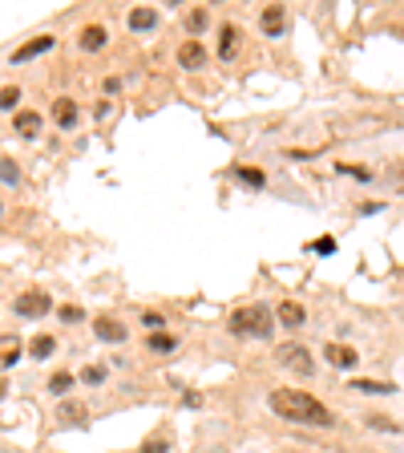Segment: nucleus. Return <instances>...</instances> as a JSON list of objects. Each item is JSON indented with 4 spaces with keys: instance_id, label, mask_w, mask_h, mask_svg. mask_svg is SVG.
<instances>
[{
    "instance_id": "nucleus-20",
    "label": "nucleus",
    "mask_w": 404,
    "mask_h": 453,
    "mask_svg": "<svg viewBox=\"0 0 404 453\" xmlns=\"http://www.w3.org/2000/svg\"><path fill=\"white\" fill-rule=\"evenodd\" d=\"M235 178H239L243 187H255V190L267 187V175L263 170H255V166H235Z\"/></svg>"
},
{
    "instance_id": "nucleus-22",
    "label": "nucleus",
    "mask_w": 404,
    "mask_h": 453,
    "mask_svg": "<svg viewBox=\"0 0 404 453\" xmlns=\"http://www.w3.org/2000/svg\"><path fill=\"white\" fill-rule=\"evenodd\" d=\"M73 385H77V377H73V373H65V368H61V373H53V377H49V392H57L61 401H65V392L73 389Z\"/></svg>"
},
{
    "instance_id": "nucleus-4",
    "label": "nucleus",
    "mask_w": 404,
    "mask_h": 453,
    "mask_svg": "<svg viewBox=\"0 0 404 453\" xmlns=\"http://www.w3.org/2000/svg\"><path fill=\"white\" fill-rule=\"evenodd\" d=\"M57 421L69 429H85L89 425V405L77 401V397H65L61 405H57Z\"/></svg>"
},
{
    "instance_id": "nucleus-26",
    "label": "nucleus",
    "mask_w": 404,
    "mask_h": 453,
    "mask_svg": "<svg viewBox=\"0 0 404 453\" xmlns=\"http://www.w3.org/2000/svg\"><path fill=\"white\" fill-rule=\"evenodd\" d=\"M16 101H21V89H16V85L0 89V110H16Z\"/></svg>"
},
{
    "instance_id": "nucleus-25",
    "label": "nucleus",
    "mask_w": 404,
    "mask_h": 453,
    "mask_svg": "<svg viewBox=\"0 0 404 453\" xmlns=\"http://www.w3.org/2000/svg\"><path fill=\"white\" fill-rule=\"evenodd\" d=\"M186 28L194 33V41H198V33L206 28V9H194V13H186Z\"/></svg>"
},
{
    "instance_id": "nucleus-9",
    "label": "nucleus",
    "mask_w": 404,
    "mask_h": 453,
    "mask_svg": "<svg viewBox=\"0 0 404 453\" xmlns=\"http://www.w3.org/2000/svg\"><path fill=\"white\" fill-rule=\"evenodd\" d=\"M178 65H182V69H202V65H206V49H202V41H182V45H178Z\"/></svg>"
},
{
    "instance_id": "nucleus-15",
    "label": "nucleus",
    "mask_w": 404,
    "mask_h": 453,
    "mask_svg": "<svg viewBox=\"0 0 404 453\" xmlns=\"http://www.w3.org/2000/svg\"><path fill=\"white\" fill-rule=\"evenodd\" d=\"M105 41H110V33H105V25H85L81 28V49L85 53H97V49H105Z\"/></svg>"
},
{
    "instance_id": "nucleus-14",
    "label": "nucleus",
    "mask_w": 404,
    "mask_h": 453,
    "mask_svg": "<svg viewBox=\"0 0 404 453\" xmlns=\"http://www.w3.org/2000/svg\"><path fill=\"white\" fill-rule=\"evenodd\" d=\"M13 130L21 134V138H37V134H41V113L37 110H16Z\"/></svg>"
},
{
    "instance_id": "nucleus-18",
    "label": "nucleus",
    "mask_w": 404,
    "mask_h": 453,
    "mask_svg": "<svg viewBox=\"0 0 404 453\" xmlns=\"http://www.w3.org/2000/svg\"><path fill=\"white\" fill-rule=\"evenodd\" d=\"M352 392H368V397H392L396 385H384V380H352Z\"/></svg>"
},
{
    "instance_id": "nucleus-5",
    "label": "nucleus",
    "mask_w": 404,
    "mask_h": 453,
    "mask_svg": "<svg viewBox=\"0 0 404 453\" xmlns=\"http://www.w3.org/2000/svg\"><path fill=\"white\" fill-rule=\"evenodd\" d=\"M93 336L105 340V344H126L129 328L122 324V320H114V316H97V320H93Z\"/></svg>"
},
{
    "instance_id": "nucleus-27",
    "label": "nucleus",
    "mask_w": 404,
    "mask_h": 453,
    "mask_svg": "<svg viewBox=\"0 0 404 453\" xmlns=\"http://www.w3.org/2000/svg\"><path fill=\"white\" fill-rule=\"evenodd\" d=\"M81 380H85V385H101V380H105V365H85L81 368Z\"/></svg>"
},
{
    "instance_id": "nucleus-3",
    "label": "nucleus",
    "mask_w": 404,
    "mask_h": 453,
    "mask_svg": "<svg viewBox=\"0 0 404 453\" xmlns=\"http://www.w3.org/2000/svg\"><path fill=\"white\" fill-rule=\"evenodd\" d=\"M275 365L279 368H291V373H299V377H312L316 373V360H312V353L303 348V344H279L275 348Z\"/></svg>"
},
{
    "instance_id": "nucleus-24",
    "label": "nucleus",
    "mask_w": 404,
    "mask_h": 453,
    "mask_svg": "<svg viewBox=\"0 0 404 453\" xmlns=\"http://www.w3.org/2000/svg\"><path fill=\"white\" fill-rule=\"evenodd\" d=\"M368 429H376V433H404V425H396L392 417H368Z\"/></svg>"
},
{
    "instance_id": "nucleus-11",
    "label": "nucleus",
    "mask_w": 404,
    "mask_h": 453,
    "mask_svg": "<svg viewBox=\"0 0 404 453\" xmlns=\"http://www.w3.org/2000/svg\"><path fill=\"white\" fill-rule=\"evenodd\" d=\"M243 33H239V25H223L218 28V57H223V61H235V57H239V45H243Z\"/></svg>"
},
{
    "instance_id": "nucleus-16",
    "label": "nucleus",
    "mask_w": 404,
    "mask_h": 453,
    "mask_svg": "<svg viewBox=\"0 0 404 453\" xmlns=\"http://www.w3.org/2000/svg\"><path fill=\"white\" fill-rule=\"evenodd\" d=\"M275 316H279V324H283V328H299L303 320H307L303 303H295V300H283V303L275 308Z\"/></svg>"
},
{
    "instance_id": "nucleus-7",
    "label": "nucleus",
    "mask_w": 404,
    "mask_h": 453,
    "mask_svg": "<svg viewBox=\"0 0 404 453\" xmlns=\"http://www.w3.org/2000/svg\"><path fill=\"white\" fill-rule=\"evenodd\" d=\"M324 360H328L331 368H344V373H348V368L360 365V353L348 348V344H324Z\"/></svg>"
},
{
    "instance_id": "nucleus-13",
    "label": "nucleus",
    "mask_w": 404,
    "mask_h": 453,
    "mask_svg": "<svg viewBox=\"0 0 404 453\" xmlns=\"http://www.w3.org/2000/svg\"><path fill=\"white\" fill-rule=\"evenodd\" d=\"M53 45H57V41H53V37H37V41H25V45H21V49L13 53V65H25V61H33V57H41V53H49Z\"/></svg>"
},
{
    "instance_id": "nucleus-33",
    "label": "nucleus",
    "mask_w": 404,
    "mask_h": 453,
    "mask_svg": "<svg viewBox=\"0 0 404 453\" xmlns=\"http://www.w3.org/2000/svg\"><path fill=\"white\" fill-rule=\"evenodd\" d=\"M0 214H4V202H0Z\"/></svg>"
},
{
    "instance_id": "nucleus-28",
    "label": "nucleus",
    "mask_w": 404,
    "mask_h": 453,
    "mask_svg": "<svg viewBox=\"0 0 404 453\" xmlns=\"http://www.w3.org/2000/svg\"><path fill=\"white\" fill-rule=\"evenodd\" d=\"M57 316H61V324H81V320H85V312H81L77 303H69V308H57Z\"/></svg>"
},
{
    "instance_id": "nucleus-6",
    "label": "nucleus",
    "mask_w": 404,
    "mask_h": 453,
    "mask_svg": "<svg viewBox=\"0 0 404 453\" xmlns=\"http://www.w3.org/2000/svg\"><path fill=\"white\" fill-rule=\"evenodd\" d=\"M13 308H16V316H33V320H37V316H45L53 308V300L45 291H25V296H16Z\"/></svg>"
},
{
    "instance_id": "nucleus-30",
    "label": "nucleus",
    "mask_w": 404,
    "mask_h": 453,
    "mask_svg": "<svg viewBox=\"0 0 404 453\" xmlns=\"http://www.w3.org/2000/svg\"><path fill=\"white\" fill-rule=\"evenodd\" d=\"M340 175H356L360 182H372V170H364V166H352V162H340Z\"/></svg>"
},
{
    "instance_id": "nucleus-32",
    "label": "nucleus",
    "mask_w": 404,
    "mask_h": 453,
    "mask_svg": "<svg viewBox=\"0 0 404 453\" xmlns=\"http://www.w3.org/2000/svg\"><path fill=\"white\" fill-rule=\"evenodd\" d=\"M142 324H146V328H154V332H158V328H166V320H162V316H158V312H142Z\"/></svg>"
},
{
    "instance_id": "nucleus-29",
    "label": "nucleus",
    "mask_w": 404,
    "mask_h": 453,
    "mask_svg": "<svg viewBox=\"0 0 404 453\" xmlns=\"http://www.w3.org/2000/svg\"><path fill=\"white\" fill-rule=\"evenodd\" d=\"M0 178H4L9 187H13V182H21V175H16V162H13V158H4V162H0Z\"/></svg>"
},
{
    "instance_id": "nucleus-17",
    "label": "nucleus",
    "mask_w": 404,
    "mask_h": 453,
    "mask_svg": "<svg viewBox=\"0 0 404 453\" xmlns=\"http://www.w3.org/2000/svg\"><path fill=\"white\" fill-rule=\"evenodd\" d=\"M16 360H21V336L4 332V336H0V368H13Z\"/></svg>"
},
{
    "instance_id": "nucleus-31",
    "label": "nucleus",
    "mask_w": 404,
    "mask_h": 453,
    "mask_svg": "<svg viewBox=\"0 0 404 453\" xmlns=\"http://www.w3.org/2000/svg\"><path fill=\"white\" fill-rule=\"evenodd\" d=\"M312 251H319V255H331V251H336V239H331V235H324V239H316V243H312Z\"/></svg>"
},
{
    "instance_id": "nucleus-21",
    "label": "nucleus",
    "mask_w": 404,
    "mask_h": 453,
    "mask_svg": "<svg viewBox=\"0 0 404 453\" xmlns=\"http://www.w3.org/2000/svg\"><path fill=\"white\" fill-rule=\"evenodd\" d=\"M146 348H150V353H174V348H178V336H170V332H150Z\"/></svg>"
},
{
    "instance_id": "nucleus-10",
    "label": "nucleus",
    "mask_w": 404,
    "mask_h": 453,
    "mask_svg": "<svg viewBox=\"0 0 404 453\" xmlns=\"http://www.w3.org/2000/svg\"><path fill=\"white\" fill-rule=\"evenodd\" d=\"M259 25H263L267 37H283V25H287V9H283V4H267L263 16H259Z\"/></svg>"
},
{
    "instance_id": "nucleus-23",
    "label": "nucleus",
    "mask_w": 404,
    "mask_h": 453,
    "mask_svg": "<svg viewBox=\"0 0 404 453\" xmlns=\"http://www.w3.org/2000/svg\"><path fill=\"white\" fill-rule=\"evenodd\" d=\"M28 353H33V360H49V356L57 353V340H53V336H37L33 344H28Z\"/></svg>"
},
{
    "instance_id": "nucleus-19",
    "label": "nucleus",
    "mask_w": 404,
    "mask_h": 453,
    "mask_svg": "<svg viewBox=\"0 0 404 453\" xmlns=\"http://www.w3.org/2000/svg\"><path fill=\"white\" fill-rule=\"evenodd\" d=\"M138 453H170V433H162V429H154L150 437L138 445Z\"/></svg>"
},
{
    "instance_id": "nucleus-1",
    "label": "nucleus",
    "mask_w": 404,
    "mask_h": 453,
    "mask_svg": "<svg viewBox=\"0 0 404 453\" xmlns=\"http://www.w3.org/2000/svg\"><path fill=\"white\" fill-rule=\"evenodd\" d=\"M267 405H271V413L291 421V425H307V429H331L336 425V413L303 389H271L267 392Z\"/></svg>"
},
{
    "instance_id": "nucleus-2",
    "label": "nucleus",
    "mask_w": 404,
    "mask_h": 453,
    "mask_svg": "<svg viewBox=\"0 0 404 453\" xmlns=\"http://www.w3.org/2000/svg\"><path fill=\"white\" fill-rule=\"evenodd\" d=\"M227 332L239 340H267L275 332V316L267 303H243L227 316Z\"/></svg>"
},
{
    "instance_id": "nucleus-8",
    "label": "nucleus",
    "mask_w": 404,
    "mask_h": 453,
    "mask_svg": "<svg viewBox=\"0 0 404 453\" xmlns=\"http://www.w3.org/2000/svg\"><path fill=\"white\" fill-rule=\"evenodd\" d=\"M158 21H162V13H158V9H150V4L129 9V16H126V25L134 28V33H150V28H158Z\"/></svg>"
},
{
    "instance_id": "nucleus-12",
    "label": "nucleus",
    "mask_w": 404,
    "mask_h": 453,
    "mask_svg": "<svg viewBox=\"0 0 404 453\" xmlns=\"http://www.w3.org/2000/svg\"><path fill=\"white\" fill-rule=\"evenodd\" d=\"M77 118H81V110H77L73 98H57V101H53V122H57L61 130H73Z\"/></svg>"
}]
</instances>
